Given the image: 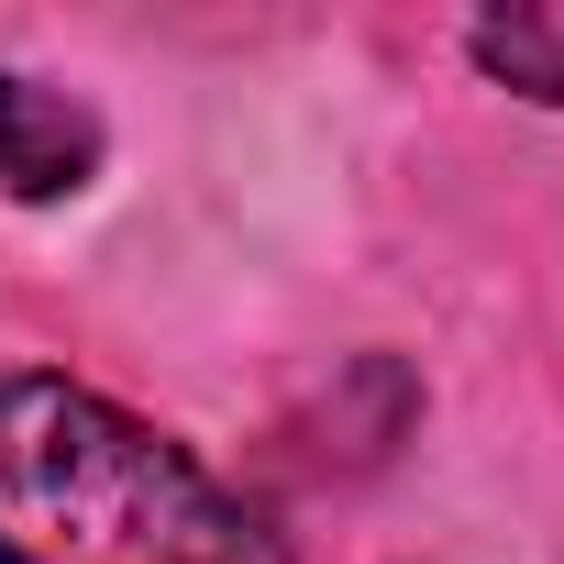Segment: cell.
<instances>
[{
	"label": "cell",
	"instance_id": "1",
	"mask_svg": "<svg viewBox=\"0 0 564 564\" xmlns=\"http://www.w3.org/2000/svg\"><path fill=\"white\" fill-rule=\"evenodd\" d=\"M0 564H254L221 476L78 377H0Z\"/></svg>",
	"mask_w": 564,
	"mask_h": 564
},
{
	"label": "cell",
	"instance_id": "2",
	"mask_svg": "<svg viewBox=\"0 0 564 564\" xmlns=\"http://www.w3.org/2000/svg\"><path fill=\"white\" fill-rule=\"evenodd\" d=\"M89 177H100V122L45 78H0V188L12 199H78Z\"/></svg>",
	"mask_w": 564,
	"mask_h": 564
},
{
	"label": "cell",
	"instance_id": "3",
	"mask_svg": "<svg viewBox=\"0 0 564 564\" xmlns=\"http://www.w3.org/2000/svg\"><path fill=\"white\" fill-rule=\"evenodd\" d=\"M476 67L509 78L520 100H564V12H487L476 23Z\"/></svg>",
	"mask_w": 564,
	"mask_h": 564
}]
</instances>
